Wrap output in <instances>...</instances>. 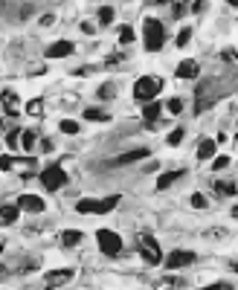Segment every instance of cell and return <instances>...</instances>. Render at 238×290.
I'll return each instance as SVG.
<instances>
[{"label":"cell","mask_w":238,"mask_h":290,"mask_svg":"<svg viewBox=\"0 0 238 290\" xmlns=\"http://www.w3.org/2000/svg\"><path fill=\"white\" fill-rule=\"evenodd\" d=\"M143 44L148 52H160L166 46V26L157 17H145L143 23Z\"/></svg>","instance_id":"obj_1"},{"label":"cell","mask_w":238,"mask_h":290,"mask_svg":"<svg viewBox=\"0 0 238 290\" xmlns=\"http://www.w3.org/2000/svg\"><path fill=\"white\" fill-rule=\"evenodd\" d=\"M160 90H163V78H157V76H143V78L134 81V99H137L140 105L151 102Z\"/></svg>","instance_id":"obj_2"},{"label":"cell","mask_w":238,"mask_h":290,"mask_svg":"<svg viewBox=\"0 0 238 290\" xmlns=\"http://www.w3.org/2000/svg\"><path fill=\"white\" fill-rule=\"evenodd\" d=\"M116 203H119V198H116V195H113V198H105V200H90V198H81V200L76 203V212H79V215H105V212H111Z\"/></svg>","instance_id":"obj_3"},{"label":"cell","mask_w":238,"mask_h":290,"mask_svg":"<svg viewBox=\"0 0 238 290\" xmlns=\"http://www.w3.org/2000/svg\"><path fill=\"white\" fill-rule=\"evenodd\" d=\"M137 250H140L145 264H163V250H160V244L151 235H140L137 238Z\"/></svg>","instance_id":"obj_4"},{"label":"cell","mask_w":238,"mask_h":290,"mask_svg":"<svg viewBox=\"0 0 238 290\" xmlns=\"http://www.w3.org/2000/svg\"><path fill=\"white\" fill-rule=\"evenodd\" d=\"M41 183H44V189H47V192H58V189L67 183V174H64V168H61V166H49V168H44V171H41Z\"/></svg>","instance_id":"obj_5"},{"label":"cell","mask_w":238,"mask_h":290,"mask_svg":"<svg viewBox=\"0 0 238 290\" xmlns=\"http://www.w3.org/2000/svg\"><path fill=\"white\" fill-rule=\"evenodd\" d=\"M96 241H99V250H102L105 256H116V253L122 250V238H119L116 232H111V229H99V232H96Z\"/></svg>","instance_id":"obj_6"},{"label":"cell","mask_w":238,"mask_h":290,"mask_svg":"<svg viewBox=\"0 0 238 290\" xmlns=\"http://www.w3.org/2000/svg\"><path fill=\"white\" fill-rule=\"evenodd\" d=\"M195 261V253H189V250H172L169 256H166V270H180V267H189Z\"/></svg>","instance_id":"obj_7"},{"label":"cell","mask_w":238,"mask_h":290,"mask_svg":"<svg viewBox=\"0 0 238 290\" xmlns=\"http://www.w3.org/2000/svg\"><path fill=\"white\" fill-rule=\"evenodd\" d=\"M17 209L20 212H29V215H41L47 209V203L38 198V195H20L17 198Z\"/></svg>","instance_id":"obj_8"},{"label":"cell","mask_w":238,"mask_h":290,"mask_svg":"<svg viewBox=\"0 0 238 290\" xmlns=\"http://www.w3.org/2000/svg\"><path fill=\"white\" fill-rule=\"evenodd\" d=\"M151 151L148 148H134V151H125V154H119V157H113L108 166H131V163H143L145 157H148Z\"/></svg>","instance_id":"obj_9"},{"label":"cell","mask_w":238,"mask_h":290,"mask_svg":"<svg viewBox=\"0 0 238 290\" xmlns=\"http://www.w3.org/2000/svg\"><path fill=\"white\" fill-rule=\"evenodd\" d=\"M70 52H76L73 41H55V44L47 46V58H67Z\"/></svg>","instance_id":"obj_10"},{"label":"cell","mask_w":238,"mask_h":290,"mask_svg":"<svg viewBox=\"0 0 238 290\" xmlns=\"http://www.w3.org/2000/svg\"><path fill=\"white\" fill-rule=\"evenodd\" d=\"M0 102H3L6 116H17V113H20V99H17V93H15V90H3Z\"/></svg>","instance_id":"obj_11"},{"label":"cell","mask_w":238,"mask_h":290,"mask_svg":"<svg viewBox=\"0 0 238 290\" xmlns=\"http://www.w3.org/2000/svg\"><path fill=\"white\" fill-rule=\"evenodd\" d=\"M73 282V270H49L47 273V285L49 288H64Z\"/></svg>","instance_id":"obj_12"},{"label":"cell","mask_w":238,"mask_h":290,"mask_svg":"<svg viewBox=\"0 0 238 290\" xmlns=\"http://www.w3.org/2000/svg\"><path fill=\"white\" fill-rule=\"evenodd\" d=\"M195 99H198V102H195V113L209 110V107H212V102H215V99H209V87H206V84H201V87H198V96H195Z\"/></svg>","instance_id":"obj_13"},{"label":"cell","mask_w":238,"mask_h":290,"mask_svg":"<svg viewBox=\"0 0 238 290\" xmlns=\"http://www.w3.org/2000/svg\"><path fill=\"white\" fill-rule=\"evenodd\" d=\"M160 110H163V107H160V102H157V99H151V102H145V105H143V119L154 128V122L160 119Z\"/></svg>","instance_id":"obj_14"},{"label":"cell","mask_w":238,"mask_h":290,"mask_svg":"<svg viewBox=\"0 0 238 290\" xmlns=\"http://www.w3.org/2000/svg\"><path fill=\"white\" fill-rule=\"evenodd\" d=\"M198 73H201L198 61H180L177 64V78H198Z\"/></svg>","instance_id":"obj_15"},{"label":"cell","mask_w":238,"mask_h":290,"mask_svg":"<svg viewBox=\"0 0 238 290\" xmlns=\"http://www.w3.org/2000/svg\"><path fill=\"white\" fill-rule=\"evenodd\" d=\"M215 151H218V142H215V139H201V145H198V160L206 163V160L215 157Z\"/></svg>","instance_id":"obj_16"},{"label":"cell","mask_w":238,"mask_h":290,"mask_svg":"<svg viewBox=\"0 0 238 290\" xmlns=\"http://www.w3.org/2000/svg\"><path fill=\"white\" fill-rule=\"evenodd\" d=\"M180 177H183V171H180V168H177V171H166V174H160V177H157V192H166V189H169V186H175Z\"/></svg>","instance_id":"obj_17"},{"label":"cell","mask_w":238,"mask_h":290,"mask_svg":"<svg viewBox=\"0 0 238 290\" xmlns=\"http://www.w3.org/2000/svg\"><path fill=\"white\" fill-rule=\"evenodd\" d=\"M17 218H20L17 206H0V227H12Z\"/></svg>","instance_id":"obj_18"},{"label":"cell","mask_w":238,"mask_h":290,"mask_svg":"<svg viewBox=\"0 0 238 290\" xmlns=\"http://www.w3.org/2000/svg\"><path fill=\"white\" fill-rule=\"evenodd\" d=\"M183 285H186V282L177 279V276H163V279L154 282V290H175V288H183Z\"/></svg>","instance_id":"obj_19"},{"label":"cell","mask_w":238,"mask_h":290,"mask_svg":"<svg viewBox=\"0 0 238 290\" xmlns=\"http://www.w3.org/2000/svg\"><path fill=\"white\" fill-rule=\"evenodd\" d=\"M212 189H215L218 198H233V195H238V186L236 183H230V180H218Z\"/></svg>","instance_id":"obj_20"},{"label":"cell","mask_w":238,"mask_h":290,"mask_svg":"<svg viewBox=\"0 0 238 290\" xmlns=\"http://www.w3.org/2000/svg\"><path fill=\"white\" fill-rule=\"evenodd\" d=\"M81 238H84V235H81L79 229H64V232H61V244H64V247H76V244H81Z\"/></svg>","instance_id":"obj_21"},{"label":"cell","mask_w":238,"mask_h":290,"mask_svg":"<svg viewBox=\"0 0 238 290\" xmlns=\"http://www.w3.org/2000/svg\"><path fill=\"white\" fill-rule=\"evenodd\" d=\"M84 119H87V122H108L111 116H108L102 107H87V110H84Z\"/></svg>","instance_id":"obj_22"},{"label":"cell","mask_w":238,"mask_h":290,"mask_svg":"<svg viewBox=\"0 0 238 290\" xmlns=\"http://www.w3.org/2000/svg\"><path fill=\"white\" fill-rule=\"evenodd\" d=\"M26 113L29 116H41L44 113V99H29L26 102Z\"/></svg>","instance_id":"obj_23"},{"label":"cell","mask_w":238,"mask_h":290,"mask_svg":"<svg viewBox=\"0 0 238 290\" xmlns=\"http://www.w3.org/2000/svg\"><path fill=\"white\" fill-rule=\"evenodd\" d=\"M20 148H23V151H32V148H35V134H32V131H20Z\"/></svg>","instance_id":"obj_24"},{"label":"cell","mask_w":238,"mask_h":290,"mask_svg":"<svg viewBox=\"0 0 238 290\" xmlns=\"http://www.w3.org/2000/svg\"><path fill=\"white\" fill-rule=\"evenodd\" d=\"M183 107H186V105H183V99H180V96H175V99H169V102H166V110H169V113H183Z\"/></svg>","instance_id":"obj_25"},{"label":"cell","mask_w":238,"mask_h":290,"mask_svg":"<svg viewBox=\"0 0 238 290\" xmlns=\"http://www.w3.org/2000/svg\"><path fill=\"white\" fill-rule=\"evenodd\" d=\"M99 23H102V26L113 23V9H111V6H102V9H99Z\"/></svg>","instance_id":"obj_26"},{"label":"cell","mask_w":238,"mask_h":290,"mask_svg":"<svg viewBox=\"0 0 238 290\" xmlns=\"http://www.w3.org/2000/svg\"><path fill=\"white\" fill-rule=\"evenodd\" d=\"M113 96H116V87H113V84H111V81H108V84H102V87H99V99H113Z\"/></svg>","instance_id":"obj_27"},{"label":"cell","mask_w":238,"mask_h":290,"mask_svg":"<svg viewBox=\"0 0 238 290\" xmlns=\"http://www.w3.org/2000/svg\"><path fill=\"white\" fill-rule=\"evenodd\" d=\"M183 134H186L183 128H175V131L169 134V139H166V142H169V145H180V142H183Z\"/></svg>","instance_id":"obj_28"},{"label":"cell","mask_w":238,"mask_h":290,"mask_svg":"<svg viewBox=\"0 0 238 290\" xmlns=\"http://www.w3.org/2000/svg\"><path fill=\"white\" fill-rule=\"evenodd\" d=\"M189 200H192V206H195V209H206V206H209V200H206V198H204L201 192H195V195H192Z\"/></svg>","instance_id":"obj_29"},{"label":"cell","mask_w":238,"mask_h":290,"mask_svg":"<svg viewBox=\"0 0 238 290\" xmlns=\"http://www.w3.org/2000/svg\"><path fill=\"white\" fill-rule=\"evenodd\" d=\"M119 41H122V44H131V41H134V29H131V26H119Z\"/></svg>","instance_id":"obj_30"},{"label":"cell","mask_w":238,"mask_h":290,"mask_svg":"<svg viewBox=\"0 0 238 290\" xmlns=\"http://www.w3.org/2000/svg\"><path fill=\"white\" fill-rule=\"evenodd\" d=\"M189 41H192V29H180V32H177V46L183 49Z\"/></svg>","instance_id":"obj_31"},{"label":"cell","mask_w":238,"mask_h":290,"mask_svg":"<svg viewBox=\"0 0 238 290\" xmlns=\"http://www.w3.org/2000/svg\"><path fill=\"white\" fill-rule=\"evenodd\" d=\"M61 131H64V134H79V122L64 119V122H61Z\"/></svg>","instance_id":"obj_32"},{"label":"cell","mask_w":238,"mask_h":290,"mask_svg":"<svg viewBox=\"0 0 238 290\" xmlns=\"http://www.w3.org/2000/svg\"><path fill=\"white\" fill-rule=\"evenodd\" d=\"M227 166H230V157H212V168L215 171H224Z\"/></svg>","instance_id":"obj_33"},{"label":"cell","mask_w":238,"mask_h":290,"mask_svg":"<svg viewBox=\"0 0 238 290\" xmlns=\"http://www.w3.org/2000/svg\"><path fill=\"white\" fill-rule=\"evenodd\" d=\"M32 15H35V6H29V3H23V6H20V12H17V17H20V20L32 17Z\"/></svg>","instance_id":"obj_34"},{"label":"cell","mask_w":238,"mask_h":290,"mask_svg":"<svg viewBox=\"0 0 238 290\" xmlns=\"http://www.w3.org/2000/svg\"><path fill=\"white\" fill-rule=\"evenodd\" d=\"M6 142H9L12 148H20V131H9V137H6Z\"/></svg>","instance_id":"obj_35"},{"label":"cell","mask_w":238,"mask_h":290,"mask_svg":"<svg viewBox=\"0 0 238 290\" xmlns=\"http://www.w3.org/2000/svg\"><path fill=\"white\" fill-rule=\"evenodd\" d=\"M172 12H175V17H183V15H186V3H183V0H175V9H172Z\"/></svg>","instance_id":"obj_36"},{"label":"cell","mask_w":238,"mask_h":290,"mask_svg":"<svg viewBox=\"0 0 238 290\" xmlns=\"http://www.w3.org/2000/svg\"><path fill=\"white\" fill-rule=\"evenodd\" d=\"M38 148H41V151H44V154H49V151H52V148H55V142H52V139H49V137H47V139H41V142H38Z\"/></svg>","instance_id":"obj_37"},{"label":"cell","mask_w":238,"mask_h":290,"mask_svg":"<svg viewBox=\"0 0 238 290\" xmlns=\"http://www.w3.org/2000/svg\"><path fill=\"white\" fill-rule=\"evenodd\" d=\"M206 235H209V238H215V241H221V238H227V229H221V227H215V229H209Z\"/></svg>","instance_id":"obj_38"},{"label":"cell","mask_w":238,"mask_h":290,"mask_svg":"<svg viewBox=\"0 0 238 290\" xmlns=\"http://www.w3.org/2000/svg\"><path fill=\"white\" fill-rule=\"evenodd\" d=\"M52 23H55V15H44L41 17V26H52Z\"/></svg>","instance_id":"obj_39"},{"label":"cell","mask_w":238,"mask_h":290,"mask_svg":"<svg viewBox=\"0 0 238 290\" xmlns=\"http://www.w3.org/2000/svg\"><path fill=\"white\" fill-rule=\"evenodd\" d=\"M81 29H84V35H93V32H96V26H93L90 20H84V23H81Z\"/></svg>","instance_id":"obj_40"},{"label":"cell","mask_w":238,"mask_h":290,"mask_svg":"<svg viewBox=\"0 0 238 290\" xmlns=\"http://www.w3.org/2000/svg\"><path fill=\"white\" fill-rule=\"evenodd\" d=\"M204 9H206L204 0H192V12H204Z\"/></svg>","instance_id":"obj_41"},{"label":"cell","mask_w":238,"mask_h":290,"mask_svg":"<svg viewBox=\"0 0 238 290\" xmlns=\"http://www.w3.org/2000/svg\"><path fill=\"white\" fill-rule=\"evenodd\" d=\"M0 279H6V267L3 264H0Z\"/></svg>","instance_id":"obj_42"},{"label":"cell","mask_w":238,"mask_h":290,"mask_svg":"<svg viewBox=\"0 0 238 290\" xmlns=\"http://www.w3.org/2000/svg\"><path fill=\"white\" fill-rule=\"evenodd\" d=\"M227 3H230V6H236V9H238V0H227Z\"/></svg>","instance_id":"obj_43"},{"label":"cell","mask_w":238,"mask_h":290,"mask_svg":"<svg viewBox=\"0 0 238 290\" xmlns=\"http://www.w3.org/2000/svg\"><path fill=\"white\" fill-rule=\"evenodd\" d=\"M233 218H238V206H236V209H233Z\"/></svg>","instance_id":"obj_44"},{"label":"cell","mask_w":238,"mask_h":290,"mask_svg":"<svg viewBox=\"0 0 238 290\" xmlns=\"http://www.w3.org/2000/svg\"><path fill=\"white\" fill-rule=\"evenodd\" d=\"M236 61H238V52H236Z\"/></svg>","instance_id":"obj_45"},{"label":"cell","mask_w":238,"mask_h":290,"mask_svg":"<svg viewBox=\"0 0 238 290\" xmlns=\"http://www.w3.org/2000/svg\"><path fill=\"white\" fill-rule=\"evenodd\" d=\"M183 3H189V0H183Z\"/></svg>","instance_id":"obj_46"},{"label":"cell","mask_w":238,"mask_h":290,"mask_svg":"<svg viewBox=\"0 0 238 290\" xmlns=\"http://www.w3.org/2000/svg\"><path fill=\"white\" fill-rule=\"evenodd\" d=\"M236 139H238V134H236Z\"/></svg>","instance_id":"obj_47"},{"label":"cell","mask_w":238,"mask_h":290,"mask_svg":"<svg viewBox=\"0 0 238 290\" xmlns=\"http://www.w3.org/2000/svg\"><path fill=\"white\" fill-rule=\"evenodd\" d=\"M163 3H166V0H163Z\"/></svg>","instance_id":"obj_48"}]
</instances>
